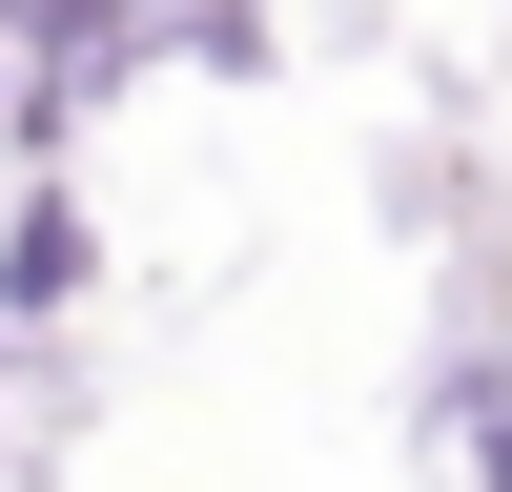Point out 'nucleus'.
Listing matches in <instances>:
<instances>
[{
	"label": "nucleus",
	"instance_id": "1",
	"mask_svg": "<svg viewBox=\"0 0 512 492\" xmlns=\"http://www.w3.org/2000/svg\"><path fill=\"white\" fill-rule=\"evenodd\" d=\"M0 287H21V308H62V287H82V226H62V205H21V246H0Z\"/></svg>",
	"mask_w": 512,
	"mask_h": 492
},
{
	"label": "nucleus",
	"instance_id": "2",
	"mask_svg": "<svg viewBox=\"0 0 512 492\" xmlns=\"http://www.w3.org/2000/svg\"><path fill=\"white\" fill-rule=\"evenodd\" d=\"M472 431H492V492H512V390H492V410H472Z\"/></svg>",
	"mask_w": 512,
	"mask_h": 492
}]
</instances>
